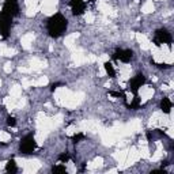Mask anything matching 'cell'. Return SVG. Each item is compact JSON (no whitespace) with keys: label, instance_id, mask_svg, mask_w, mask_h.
Returning <instances> with one entry per match:
<instances>
[{"label":"cell","instance_id":"cell-1","mask_svg":"<svg viewBox=\"0 0 174 174\" xmlns=\"http://www.w3.org/2000/svg\"><path fill=\"white\" fill-rule=\"evenodd\" d=\"M71 94L72 93H71L67 87H59V89L55 91V101L60 105V106L65 107V105H67L68 99H70Z\"/></svg>","mask_w":174,"mask_h":174},{"label":"cell","instance_id":"cell-2","mask_svg":"<svg viewBox=\"0 0 174 174\" xmlns=\"http://www.w3.org/2000/svg\"><path fill=\"white\" fill-rule=\"evenodd\" d=\"M99 132L105 146H113L117 141V139H119L117 135L113 132V129H105V131H99Z\"/></svg>","mask_w":174,"mask_h":174},{"label":"cell","instance_id":"cell-3","mask_svg":"<svg viewBox=\"0 0 174 174\" xmlns=\"http://www.w3.org/2000/svg\"><path fill=\"white\" fill-rule=\"evenodd\" d=\"M124 126H125V136L141 131V122H140V120H137V119L131 120V121L128 122V124H125Z\"/></svg>","mask_w":174,"mask_h":174},{"label":"cell","instance_id":"cell-4","mask_svg":"<svg viewBox=\"0 0 174 174\" xmlns=\"http://www.w3.org/2000/svg\"><path fill=\"white\" fill-rule=\"evenodd\" d=\"M98 10L102 12L104 16H117V12H116L107 3H105L104 0H99V1H98Z\"/></svg>","mask_w":174,"mask_h":174},{"label":"cell","instance_id":"cell-5","mask_svg":"<svg viewBox=\"0 0 174 174\" xmlns=\"http://www.w3.org/2000/svg\"><path fill=\"white\" fill-rule=\"evenodd\" d=\"M139 95H140L141 104L147 102L148 99H151L152 95H154V89L150 87V86H143L140 90H139Z\"/></svg>","mask_w":174,"mask_h":174},{"label":"cell","instance_id":"cell-6","mask_svg":"<svg viewBox=\"0 0 174 174\" xmlns=\"http://www.w3.org/2000/svg\"><path fill=\"white\" fill-rule=\"evenodd\" d=\"M41 167V163L38 161H26L23 165V171L25 173H36Z\"/></svg>","mask_w":174,"mask_h":174},{"label":"cell","instance_id":"cell-7","mask_svg":"<svg viewBox=\"0 0 174 174\" xmlns=\"http://www.w3.org/2000/svg\"><path fill=\"white\" fill-rule=\"evenodd\" d=\"M135 38L137 40V42L140 44V48L144 49V50H147V49H150V45H151V41L147 38V36L143 33H136L135 34Z\"/></svg>","mask_w":174,"mask_h":174},{"label":"cell","instance_id":"cell-8","mask_svg":"<svg viewBox=\"0 0 174 174\" xmlns=\"http://www.w3.org/2000/svg\"><path fill=\"white\" fill-rule=\"evenodd\" d=\"M72 60L76 65H80V64H85L86 63V55L82 50H75L72 52Z\"/></svg>","mask_w":174,"mask_h":174},{"label":"cell","instance_id":"cell-9","mask_svg":"<svg viewBox=\"0 0 174 174\" xmlns=\"http://www.w3.org/2000/svg\"><path fill=\"white\" fill-rule=\"evenodd\" d=\"M79 37V33H72L70 34L68 37H65V40H64V44H65V46H67L68 49H71V50H74L75 49V40Z\"/></svg>","mask_w":174,"mask_h":174},{"label":"cell","instance_id":"cell-10","mask_svg":"<svg viewBox=\"0 0 174 174\" xmlns=\"http://www.w3.org/2000/svg\"><path fill=\"white\" fill-rule=\"evenodd\" d=\"M33 41H34L33 33H27L22 37V40H21V45H22L25 49H29L30 46H31V44H33Z\"/></svg>","mask_w":174,"mask_h":174},{"label":"cell","instance_id":"cell-11","mask_svg":"<svg viewBox=\"0 0 174 174\" xmlns=\"http://www.w3.org/2000/svg\"><path fill=\"white\" fill-rule=\"evenodd\" d=\"M44 67H45V63H42L41 60L36 59V57H34V59L30 61V68H31V71H33V72H38V71H41Z\"/></svg>","mask_w":174,"mask_h":174},{"label":"cell","instance_id":"cell-12","mask_svg":"<svg viewBox=\"0 0 174 174\" xmlns=\"http://www.w3.org/2000/svg\"><path fill=\"white\" fill-rule=\"evenodd\" d=\"M16 53V50L12 48H7L4 44L0 45V56H8V57H11Z\"/></svg>","mask_w":174,"mask_h":174},{"label":"cell","instance_id":"cell-13","mask_svg":"<svg viewBox=\"0 0 174 174\" xmlns=\"http://www.w3.org/2000/svg\"><path fill=\"white\" fill-rule=\"evenodd\" d=\"M102 165H104V158H102V156H97L93 162H90L89 165H87V169L93 170V169H97V167L102 166Z\"/></svg>","mask_w":174,"mask_h":174},{"label":"cell","instance_id":"cell-14","mask_svg":"<svg viewBox=\"0 0 174 174\" xmlns=\"http://www.w3.org/2000/svg\"><path fill=\"white\" fill-rule=\"evenodd\" d=\"M126 152L128 151H125V150H120V151H117L114 154L116 161H117L119 163H121V165H124V162H125V159H126Z\"/></svg>","mask_w":174,"mask_h":174},{"label":"cell","instance_id":"cell-15","mask_svg":"<svg viewBox=\"0 0 174 174\" xmlns=\"http://www.w3.org/2000/svg\"><path fill=\"white\" fill-rule=\"evenodd\" d=\"M154 10H155V7H154L152 0H147V1L143 4V7H141V11L144 12V14H151Z\"/></svg>","mask_w":174,"mask_h":174},{"label":"cell","instance_id":"cell-16","mask_svg":"<svg viewBox=\"0 0 174 174\" xmlns=\"http://www.w3.org/2000/svg\"><path fill=\"white\" fill-rule=\"evenodd\" d=\"M21 94H22V86H12L11 89H10V95L12 98H15V99L19 98Z\"/></svg>","mask_w":174,"mask_h":174},{"label":"cell","instance_id":"cell-17","mask_svg":"<svg viewBox=\"0 0 174 174\" xmlns=\"http://www.w3.org/2000/svg\"><path fill=\"white\" fill-rule=\"evenodd\" d=\"M139 154H140V158H146V159H148L150 158V148H148L147 144H141L140 148H139Z\"/></svg>","mask_w":174,"mask_h":174},{"label":"cell","instance_id":"cell-18","mask_svg":"<svg viewBox=\"0 0 174 174\" xmlns=\"http://www.w3.org/2000/svg\"><path fill=\"white\" fill-rule=\"evenodd\" d=\"M162 156H163V148H156L155 151H154V154H152V155H150V158H148V159H151L152 162H158V161H159Z\"/></svg>","mask_w":174,"mask_h":174},{"label":"cell","instance_id":"cell-19","mask_svg":"<svg viewBox=\"0 0 174 174\" xmlns=\"http://www.w3.org/2000/svg\"><path fill=\"white\" fill-rule=\"evenodd\" d=\"M49 83V79L46 76H40L37 80H33V86H37V87H42V86H46Z\"/></svg>","mask_w":174,"mask_h":174},{"label":"cell","instance_id":"cell-20","mask_svg":"<svg viewBox=\"0 0 174 174\" xmlns=\"http://www.w3.org/2000/svg\"><path fill=\"white\" fill-rule=\"evenodd\" d=\"M11 139V135L8 134L7 131H0V141L1 143H7Z\"/></svg>","mask_w":174,"mask_h":174},{"label":"cell","instance_id":"cell-21","mask_svg":"<svg viewBox=\"0 0 174 174\" xmlns=\"http://www.w3.org/2000/svg\"><path fill=\"white\" fill-rule=\"evenodd\" d=\"M85 21L87 23H93L94 21H95V15H94L93 12L87 11V12H86V15H85Z\"/></svg>","mask_w":174,"mask_h":174},{"label":"cell","instance_id":"cell-22","mask_svg":"<svg viewBox=\"0 0 174 174\" xmlns=\"http://www.w3.org/2000/svg\"><path fill=\"white\" fill-rule=\"evenodd\" d=\"M57 0H40V6H56Z\"/></svg>","mask_w":174,"mask_h":174},{"label":"cell","instance_id":"cell-23","mask_svg":"<svg viewBox=\"0 0 174 174\" xmlns=\"http://www.w3.org/2000/svg\"><path fill=\"white\" fill-rule=\"evenodd\" d=\"M26 105V99L25 98H16V109H22Z\"/></svg>","mask_w":174,"mask_h":174},{"label":"cell","instance_id":"cell-24","mask_svg":"<svg viewBox=\"0 0 174 174\" xmlns=\"http://www.w3.org/2000/svg\"><path fill=\"white\" fill-rule=\"evenodd\" d=\"M97 61H98L99 64H105L106 61H109V55H101Z\"/></svg>","mask_w":174,"mask_h":174},{"label":"cell","instance_id":"cell-25","mask_svg":"<svg viewBox=\"0 0 174 174\" xmlns=\"http://www.w3.org/2000/svg\"><path fill=\"white\" fill-rule=\"evenodd\" d=\"M75 132H76V128H75L74 125H70L67 129H65V135H67V136H72Z\"/></svg>","mask_w":174,"mask_h":174},{"label":"cell","instance_id":"cell-26","mask_svg":"<svg viewBox=\"0 0 174 174\" xmlns=\"http://www.w3.org/2000/svg\"><path fill=\"white\" fill-rule=\"evenodd\" d=\"M98 64H99V63H98ZM98 68H99V70H98V75H99V76H105V75L107 74V71L105 70L104 64H99V65H98Z\"/></svg>","mask_w":174,"mask_h":174},{"label":"cell","instance_id":"cell-27","mask_svg":"<svg viewBox=\"0 0 174 174\" xmlns=\"http://www.w3.org/2000/svg\"><path fill=\"white\" fill-rule=\"evenodd\" d=\"M30 86H33V80H29V79H23V80H22V87H23V89H29Z\"/></svg>","mask_w":174,"mask_h":174},{"label":"cell","instance_id":"cell-28","mask_svg":"<svg viewBox=\"0 0 174 174\" xmlns=\"http://www.w3.org/2000/svg\"><path fill=\"white\" fill-rule=\"evenodd\" d=\"M19 71H21L22 74H30V72H33L30 67H19Z\"/></svg>","mask_w":174,"mask_h":174},{"label":"cell","instance_id":"cell-29","mask_svg":"<svg viewBox=\"0 0 174 174\" xmlns=\"http://www.w3.org/2000/svg\"><path fill=\"white\" fill-rule=\"evenodd\" d=\"M4 71H6L7 74H10V72L12 71V64L11 63H6V64H4Z\"/></svg>","mask_w":174,"mask_h":174},{"label":"cell","instance_id":"cell-30","mask_svg":"<svg viewBox=\"0 0 174 174\" xmlns=\"http://www.w3.org/2000/svg\"><path fill=\"white\" fill-rule=\"evenodd\" d=\"M0 86H1V79H0Z\"/></svg>","mask_w":174,"mask_h":174}]
</instances>
